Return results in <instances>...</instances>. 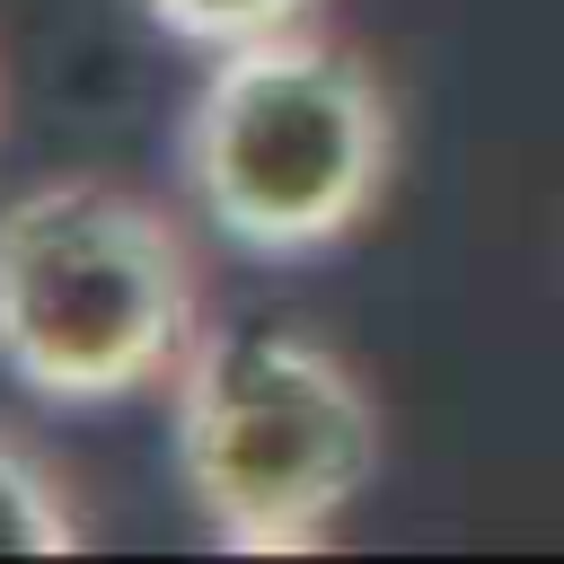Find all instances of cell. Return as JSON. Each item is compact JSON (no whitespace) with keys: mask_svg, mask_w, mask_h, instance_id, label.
I'll return each mask as SVG.
<instances>
[{"mask_svg":"<svg viewBox=\"0 0 564 564\" xmlns=\"http://www.w3.org/2000/svg\"><path fill=\"white\" fill-rule=\"evenodd\" d=\"M397 167V106L379 70L317 35L273 26L203 62L176 115V176L194 212L238 256H317L344 247Z\"/></svg>","mask_w":564,"mask_h":564,"instance_id":"1","label":"cell"},{"mask_svg":"<svg viewBox=\"0 0 564 564\" xmlns=\"http://www.w3.org/2000/svg\"><path fill=\"white\" fill-rule=\"evenodd\" d=\"M185 229L115 176H44L0 203V370L44 405L176 388L203 344Z\"/></svg>","mask_w":564,"mask_h":564,"instance_id":"2","label":"cell"},{"mask_svg":"<svg viewBox=\"0 0 564 564\" xmlns=\"http://www.w3.org/2000/svg\"><path fill=\"white\" fill-rule=\"evenodd\" d=\"M167 397L176 485L229 555H317L379 476V405L317 335L203 326Z\"/></svg>","mask_w":564,"mask_h":564,"instance_id":"3","label":"cell"},{"mask_svg":"<svg viewBox=\"0 0 564 564\" xmlns=\"http://www.w3.org/2000/svg\"><path fill=\"white\" fill-rule=\"evenodd\" d=\"M79 546H88V520L53 476V458L0 432V555H79Z\"/></svg>","mask_w":564,"mask_h":564,"instance_id":"4","label":"cell"},{"mask_svg":"<svg viewBox=\"0 0 564 564\" xmlns=\"http://www.w3.org/2000/svg\"><path fill=\"white\" fill-rule=\"evenodd\" d=\"M159 35L194 44V53H229L247 35H273V26H308L317 0H141Z\"/></svg>","mask_w":564,"mask_h":564,"instance_id":"5","label":"cell"}]
</instances>
